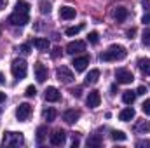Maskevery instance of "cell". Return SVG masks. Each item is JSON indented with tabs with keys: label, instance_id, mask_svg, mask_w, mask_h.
Wrapping results in <instances>:
<instances>
[{
	"label": "cell",
	"instance_id": "6da1fadb",
	"mask_svg": "<svg viewBox=\"0 0 150 148\" xmlns=\"http://www.w3.org/2000/svg\"><path fill=\"white\" fill-rule=\"evenodd\" d=\"M127 56V51L122 47V45H110L101 56H100V59L101 61H120V59H124Z\"/></svg>",
	"mask_w": 150,
	"mask_h": 148
},
{
	"label": "cell",
	"instance_id": "7a4b0ae2",
	"mask_svg": "<svg viewBox=\"0 0 150 148\" xmlns=\"http://www.w3.org/2000/svg\"><path fill=\"white\" fill-rule=\"evenodd\" d=\"M28 21H30V14L28 12H19V11H14L7 18V23L12 25V26H25V25H28Z\"/></svg>",
	"mask_w": 150,
	"mask_h": 148
},
{
	"label": "cell",
	"instance_id": "3957f363",
	"mask_svg": "<svg viewBox=\"0 0 150 148\" xmlns=\"http://www.w3.org/2000/svg\"><path fill=\"white\" fill-rule=\"evenodd\" d=\"M11 72H12V75H14L18 80H23V78L26 77V72H28L26 61H25V59H14L12 65H11Z\"/></svg>",
	"mask_w": 150,
	"mask_h": 148
},
{
	"label": "cell",
	"instance_id": "277c9868",
	"mask_svg": "<svg viewBox=\"0 0 150 148\" xmlns=\"http://www.w3.org/2000/svg\"><path fill=\"white\" fill-rule=\"evenodd\" d=\"M23 143H25L23 132H5L4 140H2L4 147H18V145H23Z\"/></svg>",
	"mask_w": 150,
	"mask_h": 148
},
{
	"label": "cell",
	"instance_id": "5b68a950",
	"mask_svg": "<svg viewBox=\"0 0 150 148\" xmlns=\"http://www.w3.org/2000/svg\"><path fill=\"white\" fill-rule=\"evenodd\" d=\"M56 77H58V80L59 82H63V84H70V82H74V73H72V70L70 68H67V66H59L58 70H56Z\"/></svg>",
	"mask_w": 150,
	"mask_h": 148
},
{
	"label": "cell",
	"instance_id": "8992f818",
	"mask_svg": "<svg viewBox=\"0 0 150 148\" xmlns=\"http://www.w3.org/2000/svg\"><path fill=\"white\" fill-rule=\"evenodd\" d=\"M115 80H117V84H131V82L134 80V77H133V73H131L129 70L119 68V70L115 72Z\"/></svg>",
	"mask_w": 150,
	"mask_h": 148
},
{
	"label": "cell",
	"instance_id": "52a82bcc",
	"mask_svg": "<svg viewBox=\"0 0 150 148\" xmlns=\"http://www.w3.org/2000/svg\"><path fill=\"white\" fill-rule=\"evenodd\" d=\"M30 115H32V106L28 105V103H21L18 108H16V117H18V120H28L30 118Z\"/></svg>",
	"mask_w": 150,
	"mask_h": 148
},
{
	"label": "cell",
	"instance_id": "ba28073f",
	"mask_svg": "<svg viewBox=\"0 0 150 148\" xmlns=\"http://www.w3.org/2000/svg\"><path fill=\"white\" fill-rule=\"evenodd\" d=\"M65 140H67V134H65L63 129H56V131L51 134V138H49L51 145H54V147H61V145L65 143Z\"/></svg>",
	"mask_w": 150,
	"mask_h": 148
},
{
	"label": "cell",
	"instance_id": "9c48e42d",
	"mask_svg": "<svg viewBox=\"0 0 150 148\" xmlns=\"http://www.w3.org/2000/svg\"><path fill=\"white\" fill-rule=\"evenodd\" d=\"M89 56L87 54H84V56H79V58H75L74 61H72V65H74L75 72H84L86 70V66L89 65Z\"/></svg>",
	"mask_w": 150,
	"mask_h": 148
},
{
	"label": "cell",
	"instance_id": "30bf717a",
	"mask_svg": "<svg viewBox=\"0 0 150 148\" xmlns=\"http://www.w3.org/2000/svg\"><path fill=\"white\" fill-rule=\"evenodd\" d=\"M82 51H86V42H82V40H74V42H70L67 45V52L68 54H79Z\"/></svg>",
	"mask_w": 150,
	"mask_h": 148
},
{
	"label": "cell",
	"instance_id": "8fae6325",
	"mask_svg": "<svg viewBox=\"0 0 150 148\" xmlns=\"http://www.w3.org/2000/svg\"><path fill=\"white\" fill-rule=\"evenodd\" d=\"M86 101H87V106H89V108H98L100 103H101V94H100V91H91Z\"/></svg>",
	"mask_w": 150,
	"mask_h": 148
},
{
	"label": "cell",
	"instance_id": "7c38bea8",
	"mask_svg": "<svg viewBox=\"0 0 150 148\" xmlns=\"http://www.w3.org/2000/svg\"><path fill=\"white\" fill-rule=\"evenodd\" d=\"M45 99L51 101V103H56L61 99V92L56 89V87H47L45 89Z\"/></svg>",
	"mask_w": 150,
	"mask_h": 148
},
{
	"label": "cell",
	"instance_id": "4fadbf2b",
	"mask_svg": "<svg viewBox=\"0 0 150 148\" xmlns=\"http://www.w3.org/2000/svg\"><path fill=\"white\" fill-rule=\"evenodd\" d=\"M75 14H77V11H75L74 7L65 5V7H61V9H59V18H61V19L70 21V19H74V18H75Z\"/></svg>",
	"mask_w": 150,
	"mask_h": 148
},
{
	"label": "cell",
	"instance_id": "5bb4252c",
	"mask_svg": "<svg viewBox=\"0 0 150 148\" xmlns=\"http://www.w3.org/2000/svg\"><path fill=\"white\" fill-rule=\"evenodd\" d=\"M35 78H37V82H45V78H47V68L42 65V63H37L35 65Z\"/></svg>",
	"mask_w": 150,
	"mask_h": 148
},
{
	"label": "cell",
	"instance_id": "9a60e30c",
	"mask_svg": "<svg viewBox=\"0 0 150 148\" xmlns=\"http://www.w3.org/2000/svg\"><path fill=\"white\" fill-rule=\"evenodd\" d=\"M113 19L115 21H119V23H122V21H126V18H127V9L126 7H115L112 12Z\"/></svg>",
	"mask_w": 150,
	"mask_h": 148
},
{
	"label": "cell",
	"instance_id": "2e32d148",
	"mask_svg": "<svg viewBox=\"0 0 150 148\" xmlns=\"http://www.w3.org/2000/svg\"><path fill=\"white\" fill-rule=\"evenodd\" d=\"M79 117H80V111L79 110H67L63 113V120L65 122H68V124H74L79 120Z\"/></svg>",
	"mask_w": 150,
	"mask_h": 148
},
{
	"label": "cell",
	"instance_id": "e0dca14e",
	"mask_svg": "<svg viewBox=\"0 0 150 148\" xmlns=\"http://www.w3.org/2000/svg\"><path fill=\"white\" fill-rule=\"evenodd\" d=\"M150 131V122L149 120H138L136 125H134V132L138 134H147Z\"/></svg>",
	"mask_w": 150,
	"mask_h": 148
},
{
	"label": "cell",
	"instance_id": "ac0fdd59",
	"mask_svg": "<svg viewBox=\"0 0 150 148\" xmlns=\"http://www.w3.org/2000/svg\"><path fill=\"white\" fill-rule=\"evenodd\" d=\"M133 118H134V110H133L131 106L120 110V113H119V120H122V122H129V120H133Z\"/></svg>",
	"mask_w": 150,
	"mask_h": 148
},
{
	"label": "cell",
	"instance_id": "d6986e66",
	"mask_svg": "<svg viewBox=\"0 0 150 148\" xmlns=\"http://www.w3.org/2000/svg\"><path fill=\"white\" fill-rule=\"evenodd\" d=\"M138 68L143 75H150V59L149 58H140L138 59Z\"/></svg>",
	"mask_w": 150,
	"mask_h": 148
},
{
	"label": "cell",
	"instance_id": "ffe728a7",
	"mask_svg": "<svg viewBox=\"0 0 150 148\" xmlns=\"http://www.w3.org/2000/svg\"><path fill=\"white\" fill-rule=\"evenodd\" d=\"M136 91H124V94H122V101L126 103V105H133L134 103V99H136Z\"/></svg>",
	"mask_w": 150,
	"mask_h": 148
},
{
	"label": "cell",
	"instance_id": "44dd1931",
	"mask_svg": "<svg viewBox=\"0 0 150 148\" xmlns=\"http://www.w3.org/2000/svg\"><path fill=\"white\" fill-rule=\"evenodd\" d=\"M87 147L89 148H98L101 147V136L100 134H93L87 138Z\"/></svg>",
	"mask_w": 150,
	"mask_h": 148
},
{
	"label": "cell",
	"instance_id": "7402d4cb",
	"mask_svg": "<svg viewBox=\"0 0 150 148\" xmlns=\"http://www.w3.org/2000/svg\"><path fill=\"white\" fill-rule=\"evenodd\" d=\"M33 45L37 47L38 51H42V52H44V51H47V49H49V45H51V44H49V40H47V38H35V40H33Z\"/></svg>",
	"mask_w": 150,
	"mask_h": 148
},
{
	"label": "cell",
	"instance_id": "603a6c76",
	"mask_svg": "<svg viewBox=\"0 0 150 148\" xmlns=\"http://www.w3.org/2000/svg\"><path fill=\"white\" fill-rule=\"evenodd\" d=\"M98 78H100V70L94 68V70H91L89 73L86 75V84H87V85H89V84H96Z\"/></svg>",
	"mask_w": 150,
	"mask_h": 148
},
{
	"label": "cell",
	"instance_id": "cb8c5ba5",
	"mask_svg": "<svg viewBox=\"0 0 150 148\" xmlns=\"http://www.w3.org/2000/svg\"><path fill=\"white\" fill-rule=\"evenodd\" d=\"M56 115H58V111L54 110V108H45V110L42 111V117H44V120H47V122H52V120L56 118Z\"/></svg>",
	"mask_w": 150,
	"mask_h": 148
},
{
	"label": "cell",
	"instance_id": "d4e9b609",
	"mask_svg": "<svg viewBox=\"0 0 150 148\" xmlns=\"http://www.w3.org/2000/svg\"><path fill=\"white\" fill-rule=\"evenodd\" d=\"M45 136H47V127L45 125H40L37 129V145H42L44 143Z\"/></svg>",
	"mask_w": 150,
	"mask_h": 148
},
{
	"label": "cell",
	"instance_id": "484cf974",
	"mask_svg": "<svg viewBox=\"0 0 150 148\" xmlns=\"http://www.w3.org/2000/svg\"><path fill=\"white\" fill-rule=\"evenodd\" d=\"M14 11H19V12H28L30 11V4L25 2V0H18L16 5H14Z\"/></svg>",
	"mask_w": 150,
	"mask_h": 148
},
{
	"label": "cell",
	"instance_id": "4316f807",
	"mask_svg": "<svg viewBox=\"0 0 150 148\" xmlns=\"http://www.w3.org/2000/svg\"><path fill=\"white\" fill-rule=\"evenodd\" d=\"M82 28H84V25H77V26L68 28V30H67V37H74V35H77V33H79Z\"/></svg>",
	"mask_w": 150,
	"mask_h": 148
},
{
	"label": "cell",
	"instance_id": "83f0119b",
	"mask_svg": "<svg viewBox=\"0 0 150 148\" xmlns=\"http://www.w3.org/2000/svg\"><path fill=\"white\" fill-rule=\"evenodd\" d=\"M127 136L122 132V131H112V140L113 141H124Z\"/></svg>",
	"mask_w": 150,
	"mask_h": 148
},
{
	"label": "cell",
	"instance_id": "f1b7e54d",
	"mask_svg": "<svg viewBox=\"0 0 150 148\" xmlns=\"http://www.w3.org/2000/svg\"><path fill=\"white\" fill-rule=\"evenodd\" d=\"M40 12H42V14H49V12H51V4L45 2V0L40 2Z\"/></svg>",
	"mask_w": 150,
	"mask_h": 148
},
{
	"label": "cell",
	"instance_id": "f546056e",
	"mask_svg": "<svg viewBox=\"0 0 150 148\" xmlns=\"http://www.w3.org/2000/svg\"><path fill=\"white\" fill-rule=\"evenodd\" d=\"M142 42H143V45H149L150 47V28H147V30L143 32V35H142Z\"/></svg>",
	"mask_w": 150,
	"mask_h": 148
},
{
	"label": "cell",
	"instance_id": "4dcf8cb0",
	"mask_svg": "<svg viewBox=\"0 0 150 148\" xmlns=\"http://www.w3.org/2000/svg\"><path fill=\"white\" fill-rule=\"evenodd\" d=\"M35 94H37V89H35L33 85H28L26 91H25V96H26V98H35Z\"/></svg>",
	"mask_w": 150,
	"mask_h": 148
},
{
	"label": "cell",
	"instance_id": "1f68e13d",
	"mask_svg": "<svg viewBox=\"0 0 150 148\" xmlns=\"http://www.w3.org/2000/svg\"><path fill=\"white\" fill-rule=\"evenodd\" d=\"M87 38H89V42H91L93 45H96V44H98V40H100V38H98V33H96V32H91Z\"/></svg>",
	"mask_w": 150,
	"mask_h": 148
},
{
	"label": "cell",
	"instance_id": "d6a6232c",
	"mask_svg": "<svg viewBox=\"0 0 150 148\" xmlns=\"http://www.w3.org/2000/svg\"><path fill=\"white\" fill-rule=\"evenodd\" d=\"M18 51L23 52V54H30V52H32V51H30V44H23V45H19Z\"/></svg>",
	"mask_w": 150,
	"mask_h": 148
},
{
	"label": "cell",
	"instance_id": "836d02e7",
	"mask_svg": "<svg viewBox=\"0 0 150 148\" xmlns=\"http://www.w3.org/2000/svg\"><path fill=\"white\" fill-rule=\"evenodd\" d=\"M142 110L145 115H150V99H145V103L142 105Z\"/></svg>",
	"mask_w": 150,
	"mask_h": 148
},
{
	"label": "cell",
	"instance_id": "e575fe53",
	"mask_svg": "<svg viewBox=\"0 0 150 148\" xmlns=\"http://www.w3.org/2000/svg\"><path fill=\"white\" fill-rule=\"evenodd\" d=\"M70 92H72L74 98H80V96H82V87H75V89H72Z\"/></svg>",
	"mask_w": 150,
	"mask_h": 148
},
{
	"label": "cell",
	"instance_id": "d590c367",
	"mask_svg": "<svg viewBox=\"0 0 150 148\" xmlns=\"http://www.w3.org/2000/svg\"><path fill=\"white\" fill-rule=\"evenodd\" d=\"M61 56V47H54L52 49V58H59Z\"/></svg>",
	"mask_w": 150,
	"mask_h": 148
},
{
	"label": "cell",
	"instance_id": "8d00e7d4",
	"mask_svg": "<svg viewBox=\"0 0 150 148\" xmlns=\"http://www.w3.org/2000/svg\"><path fill=\"white\" fill-rule=\"evenodd\" d=\"M145 92H147V87H145V85H140V87L136 89V94H145Z\"/></svg>",
	"mask_w": 150,
	"mask_h": 148
},
{
	"label": "cell",
	"instance_id": "74e56055",
	"mask_svg": "<svg viewBox=\"0 0 150 148\" xmlns=\"http://www.w3.org/2000/svg\"><path fill=\"white\" fill-rule=\"evenodd\" d=\"M142 23H145V25H147V23H150V12H147V14L142 18Z\"/></svg>",
	"mask_w": 150,
	"mask_h": 148
},
{
	"label": "cell",
	"instance_id": "f35d334b",
	"mask_svg": "<svg viewBox=\"0 0 150 148\" xmlns=\"http://www.w3.org/2000/svg\"><path fill=\"white\" fill-rule=\"evenodd\" d=\"M136 147H150V141H138Z\"/></svg>",
	"mask_w": 150,
	"mask_h": 148
},
{
	"label": "cell",
	"instance_id": "ab89813d",
	"mask_svg": "<svg viewBox=\"0 0 150 148\" xmlns=\"http://www.w3.org/2000/svg\"><path fill=\"white\" fill-rule=\"evenodd\" d=\"M136 33V28H131V30H127V37L129 38H133V35Z\"/></svg>",
	"mask_w": 150,
	"mask_h": 148
},
{
	"label": "cell",
	"instance_id": "60d3db41",
	"mask_svg": "<svg viewBox=\"0 0 150 148\" xmlns=\"http://www.w3.org/2000/svg\"><path fill=\"white\" fill-rule=\"evenodd\" d=\"M79 143H80V141H79V138H74V143H72V147L77 148V147H79Z\"/></svg>",
	"mask_w": 150,
	"mask_h": 148
},
{
	"label": "cell",
	"instance_id": "b9f144b4",
	"mask_svg": "<svg viewBox=\"0 0 150 148\" xmlns=\"http://www.w3.org/2000/svg\"><path fill=\"white\" fill-rule=\"evenodd\" d=\"M4 101H5V92L0 91V103H4Z\"/></svg>",
	"mask_w": 150,
	"mask_h": 148
},
{
	"label": "cell",
	"instance_id": "7bdbcfd3",
	"mask_svg": "<svg viewBox=\"0 0 150 148\" xmlns=\"http://www.w3.org/2000/svg\"><path fill=\"white\" fill-rule=\"evenodd\" d=\"M7 2H9V0H0V9H4V7L7 5Z\"/></svg>",
	"mask_w": 150,
	"mask_h": 148
},
{
	"label": "cell",
	"instance_id": "ee69618b",
	"mask_svg": "<svg viewBox=\"0 0 150 148\" xmlns=\"http://www.w3.org/2000/svg\"><path fill=\"white\" fill-rule=\"evenodd\" d=\"M5 84V78H4V73H0V85Z\"/></svg>",
	"mask_w": 150,
	"mask_h": 148
},
{
	"label": "cell",
	"instance_id": "f6af8a7d",
	"mask_svg": "<svg viewBox=\"0 0 150 148\" xmlns=\"http://www.w3.org/2000/svg\"><path fill=\"white\" fill-rule=\"evenodd\" d=\"M110 89H112V94H115V92H117V85H115V84H113Z\"/></svg>",
	"mask_w": 150,
	"mask_h": 148
},
{
	"label": "cell",
	"instance_id": "bcb514c9",
	"mask_svg": "<svg viewBox=\"0 0 150 148\" xmlns=\"http://www.w3.org/2000/svg\"><path fill=\"white\" fill-rule=\"evenodd\" d=\"M0 35H2V26H0Z\"/></svg>",
	"mask_w": 150,
	"mask_h": 148
}]
</instances>
